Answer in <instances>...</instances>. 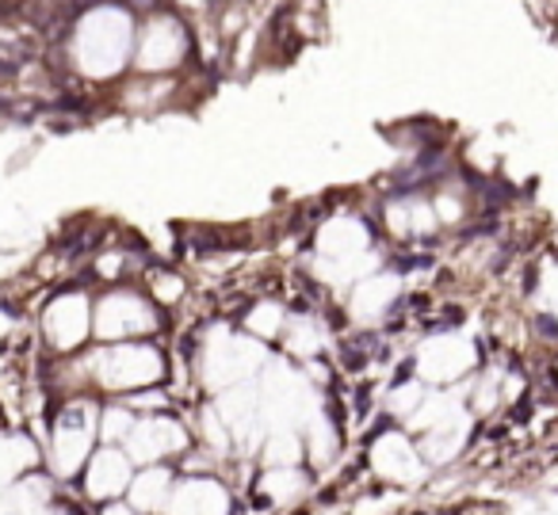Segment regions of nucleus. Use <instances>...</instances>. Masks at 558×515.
Returning <instances> with one entry per match:
<instances>
[{
    "label": "nucleus",
    "instance_id": "nucleus-6",
    "mask_svg": "<svg viewBox=\"0 0 558 515\" xmlns=\"http://www.w3.org/2000/svg\"><path fill=\"white\" fill-rule=\"evenodd\" d=\"M165 515H233V489L218 474H177Z\"/></svg>",
    "mask_w": 558,
    "mask_h": 515
},
{
    "label": "nucleus",
    "instance_id": "nucleus-8",
    "mask_svg": "<svg viewBox=\"0 0 558 515\" xmlns=\"http://www.w3.org/2000/svg\"><path fill=\"white\" fill-rule=\"evenodd\" d=\"M96 336L100 340H131L154 329V309L138 294H108L96 306Z\"/></svg>",
    "mask_w": 558,
    "mask_h": 515
},
{
    "label": "nucleus",
    "instance_id": "nucleus-4",
    "mask_svg": "<svg viewBox=\"0 0 558 515\" xmlns=\"http://www.w3.org/2000/svg\"><path fill=\"white\" fill-rule=\"evenodd\" d=\"M192 431L187 424H180L177 416H165V413H149V416H138L126 436L123 451L126 458L138 466H161V462H172L192 446Z\"/></svg>",
    "mask_w": 558,
    "mask_h": 515
},
{
    "label": "nucleus",
    "instance_id": "nucleus-3",
    "mask_svg": "<svg viewBox=\"0 0 558 515\" xmlns=\"http://www.w3.org/2000/svg\"><path fill=\"white\" fill-rule=\"evenodd\" d=\"M367 466H372V474L387 485H417L421 477L428 474L417 443H413L410 431L395 420L379 424V431L372 436V446H367Z\"/></svg>",
    "mask_w": 558,
    "mask_h": 515
},
{
    "label": "nucleus",
    "instance_id": "nucleus-5",
    "mask_svg": "<svg viewBox=\"0 0 558 515\" xmlns=\"http://www.w3.org/2000/svg\"><path fill=\"white\" fill-rule=\"evenodd\" d=\"M134 477V462L126 458L123 446H96L88 466L81 469L77 485H81V496L88 504H111V500H123L126 496V485Z\"/></svg>",
    "mask_w": 558,
    "mask_h": 515
},
{
    "label": "nucleus",
    "instance_id": "nucleus-17",
    "mask_svg": "<svg viewBox=\"0 0 558 515\" xmlns=\"http://www.w3.org/2000/svg\"><path fill=\"white\" fill-rule=\"evenodd\" d=\"M100 515H142V512H134L126 500H111V504H100Z\"/></svg>",
    "mask_w": 558,
    "mask_h": 515
},
{
    "label": "nucleus",
    "instance_id": "nucleus-13",
    "mask_svg": "<svg viewBox=\"0 0 558 515\" xmlns=\"http://www.w3.org/2000/svg\"><path fill=\"white\" fill-rule=\"evenodd\" d=\"M303 446H306V458L314 462L318 469L333 466L337 454H341V439H344V428L326 413H314L311 420L303 424Z\"/></svg>",
    "mask_w": 558,
    "mask_h": 515
},
{
    "label": "nucleus",
    "instance_id": "nucleus-12",
    "mask_svg": "<svg viewBox=\"0 0 558 515\" xmlns=\"http://www.w3.org/2000/svg\"><path fill=\"white\" fill-rule=\"evenodd\" d=\"M39 462L43 454L32 436H24V431H0V489L20 481L32 469H39Z\"/></svg>",
    "mask_w": 558,
    "mask_h": 515
},
{
    "label": "nucleus",
    "instance_id": "nucleus-16",
    "mask_svg": "<svg viewBox=\"0 0 558 515\" xmlns=\"http://www.w3.org/2000/svg\"><path fill=\"white\" fill-rule=\"evenodd\" d=\"M505 515H558V496H524Z\"/></svg>",
    "mask_w": 558,
    "mask_h": 515
},
{
    "label": "nucleus",
    "instance_id": "nucleus-10",
    "mask_svg": "<svg viewBox=\"0 0 558 515\" xmlns=\"http://www.w3.org/2000/svg\"><path fill=\"white\" fill-rule=\"evenodd\" d=\"M471 436H474V420L471 416H459V420L444 424V428H433V431H425V436H417V451L428 469H436V466L444 469V466H451V462H459V454L471 451Z\"/></svg>",
    "mask_w": 558,
    "mask_h": 515
},
{
    "label": "nucleus",
    "instance_id": "nucleus-7",
    "mask_svg": "<svg viewBox=\"0 0 558 515\" xmlns=\"http://www.w3.org/2000/svg\"><path fill=\"white\" fill-rule=\"evenodd\" d=\"M93 332V309H88L85 294H58L43 314V336L58 355L77 352Z\"/></svg>",
    "mask_w": 558,
    "mask_h": 515
},
{
    "label": "nucleus",
    "instance_id": "nucleus-2",
    "mask_svg": "<svg viewBox=\"0 0 558 515\" xmlns=\"http://www.w3.org/2000/svg\"><path fill=\"white\" fill-rule=\"evenodd\" d=\"M85 375L100 385L104 393L116 397H131L134 390H154L165 378V359L161 352L146 344H119L108 352L85 359Z\"/></svg>",
    "mask_w": 558,
    "mask_h": 515
},
{
    "label": "nucleus",
    "instance_id": "nucleus-9",
    "mask_svg": "<svg viewBox=\"0 0 558 515\" xmlns=\"http://www.w3.org/2000/svg\"><path fill=\"white\" fill-rule=\"evenodd\" d=\"M172 485H177V469H172L169 462H161V466H138L131 477V485H126L123 500L142 515H165L169 496H172Z\"/></svg>",
    "mask_w": 558,
    "mask_h": 515
},
{
    "label": "nucleus",
    "instance_id": "nucleus-1",
    "mask_svg": "<svg viewBox=\"0 0 558 515\" xmlns=\"http://www.w3.org/2000/svg\"><path fill=\"white\" fill-rule=\"evenodd\" d=\"M96 424H100V405L88 397L65 401L58 408L54 424H50V443H47V474L54 481H77L81 469L88 466L96 443Z\"/></svg>",
    "mask_w": 558,
    "mask_h": 515
},
{
    "label": "nucleus",
    "instance_id": "nucleus-11",
    "mask_svg": "<svg viewBox=\"0 0 558 515\" xmlns=\"http://www.w3.org/2000/svg\"><path fill=\"white\" fill-rule=\"evenodd\" d=\"M311 492V477L303 466H264L253 481V500L264 507H291Z\"/></svg>",
    "mask_w": 558,
    "mask_h": 515
},
{
    "label": "nucleus",
    "instance_id": "nucleus-14",
    "mask_svg": "<svg viewBox=\"0 0 558 515\" xmlns=\"http://www.w3.org/2000/svg\"><path fill=\"white\" fill-rule=\"evenodd\" d=\"M256 458L264 466H303L306 462V446H303V431L299 428H268L256 446Z\"/></svg>",
    "mask_w": 558,
    "mask_h": 515
},
{
    "label": "nucleus",
    "instance_id": "nucleus-15",
    "mask_svg": "<svg viewBox=\"0 0 558 515\" xmlns=\"http://www.w3.org/2000/svg\"><path fill=\"white\" fill-rule=\"evenodd\" d=\"M134 420H138V413H134L126 401H108V405H100V424H96V436H100L104 446H123L126 436H131Z\"/></svg>",
    "mask_w": 558,
    "mask_h": 515
}]
</instances>
